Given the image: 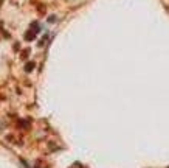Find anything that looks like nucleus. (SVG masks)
I'll use <instances>...</instances> for the list:
<instances>
[{"mask_svg": "<svg viewBox=\"0 0 169 168\" xmlns=\"http://www.w3.org/2000/svg\"><path fill=\"white\" fill-rule=\"evenodd\" d=\"M33 69H34V62H28V64L25 65V70H27V72H31Z\"/></svg>", "mask_w": 169, "mask_h": 168, "instance_id": "f03ea898", "label": "nucleus"}, {"mask_svg": "<svg viewBox=\"0 0 169 168\" xmlns=\"http://www.w3.org/2000/svg\"><path fill=\"white\" fill-rule=\"evenodd\" d=\"M34 37H36V33H34L33 30H30V31H28V33L25 34V39H27V41H33Z\"/></svg>", "mask_w": 169, "mask_h": 168, "instance_id": "f257e3e1", "label": "nucleus"}]
</instances>
